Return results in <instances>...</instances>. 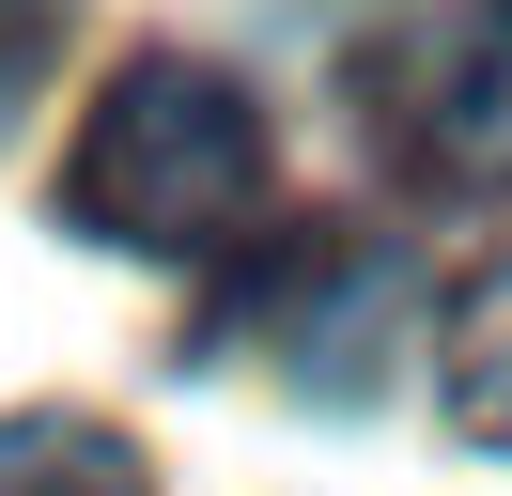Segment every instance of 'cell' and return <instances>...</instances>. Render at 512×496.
I'll return each instance as SVG.
<instances>
[{
    "label": "cell",
    "instance_id": "1",
    "mask_svg": "<svg viewBox=\"0 0 512 496\" xmlns=\"http://www.w3.org/2000/svg\"><path fill=\"white\" fill-rule=\"evenodd\" d=\"M63 217L109 233V248H156V264L249 233V217H264V109L218 78V62L140 47L125 78L94 93L78 155H63Z\"/></svg>",
    "mask_w": 512,
    "mask_h": 496
},
{
    "label": "cell",
    "instance_id": "2",
    "mask_svg": "<svg viewBox=\"0 0 512 496\" xmlns=\"http://www.w3.org/2000/svg\"><path fill=\"white\" fill-rule=\"evenodd\" d=\"M357 109H373V140L404 155V171L512 202V0L435 16V31H388V47L357 62Z\"/></svg>",
    "mask_w": 512,
    "mask_h": 496
},
{
    "label": "cell",
    "instance_id": "3",
    "mask_svg": "<svg viewBox=\"0 0 512 496\" xmlns=\"http://www.w3.org/2000/svg\"><path fill=\"white\" fill-rule=\"evenodd\" d=\"M0 496H156V450L78 403H32V419H0Z\"/></svg>",
    "mask_w": 512,
    "mask_h": 496
},
{
    "label": "cell",
    "instance_id": "4",
    "mask_svg": "<svg viewBox=\"0 0 512 496\" xmlns=\"http://www.w3.org/2000/svg\"><path fill=\"white\" fill-rule=\"evenodd\" d=\"M450 419H466L481 450H512V264L450 310Z\"/></svg>",
    "mask_w": 512,
    "mask_h": 496
},
{
    "label": "cell",
    "instance_id": "5",
    "mask_svg": "<svg viewBox=\"0 0 512 496\" xmlns=\"http://www.w3.org/2000/svg\"><path fill=\"white\" fill-rule=\"evenodd\" d=\"M47 31H63V0H0V109L32 93V62H47Z\"/></svg>",
    "mask_w": 512,
    "mask_h": 496
}]
</instances>
